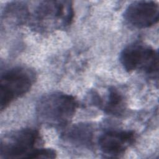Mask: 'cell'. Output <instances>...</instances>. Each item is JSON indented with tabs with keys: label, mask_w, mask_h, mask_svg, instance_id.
I'll return each mask as SVG.
<instances>
[{
	"label": "cell",
	"mask_w": 159,
	"mask_h": 159,
	"mask_svg": "<svg viewBox=\"0 0 159 159\" xmlns=\"http://www.w3.org/2000/svg\"><path fill=\"white\" fill-rule=\"evenodd\" d=\"M93 129L86 124H79L73 127L66 134L67 139L73 143L89 145L93 139Z\"/></svg>",
	"instance_id": "52a82bcc"
},
{
	"label": "cell",
	"mask_w": 159,
	"mask_h": 159,
	"mask_svg": "<svg viewBox=\"0 0 159 159\" xmlns=\"http://www.w3.org/2000/svg\"><path fill=\"white\" fill-rule=\"evenodd\" d=\"M39 132L27 128L5 135L1 140L0 157L2 158H32L41 147Z\"/></svg>",
	"instance_id": "7a4b0ae2"
},
{
	"label": "cell",
	"mask_w": 159,
	"mask_h": 159,
	"mask_svg": "<svg viewBox=\"0 0 159 159\" xmlns=\"http://www.w3.org/2000/svg\"><path fill=\"white\" fill-rule=\"evenodd\" d=\"M124 16L126 21L135 28L150 27L158 20V4L153 1H134L126 8Z\"/></svg>",
	"instance_id": "5b68a950"
},
{
	"label": "cell",
	"mask_w": 159,
	"mask_h": 159,
	"mask_svg": "<svg viewBox=\"0 0 159 159\" xmlns=\"http://www.w3.org/2000/svg\"><path fill=\"white\" fill-rule=\"evenodd\" d=\"M35 79L34 73L23 67H15L1 76L0 108L6 109L12 101L27 93Z\"/></svg>",
	"instance_id": "3957f363"
},
{
	"label": "cell",
	"mask_w": 159,
	"mask_h": 159,
	"mask_svg": "<svg viewBox=\"0 0 159 159\" xmlns=\"http://www.w3.org/2000/svg\"><path fill=\"white\" fill-rule=\"evenodd\" d=\"M78 102L75 98L61 92L44 95L36 106V115L42 124L53 127H63L74 116Z\"/></svg>",
	"instance_id": "6da1fadb"
},
{
	"label": "cell",
	"mask_w": 159,
	"mask_h": 159,
	"mask_svg": "<svg viewBox=\"0 0 159 159\" xmlns=\"http://www.w3.org/2000/svg\"><path fill=\"white\" fill-rule=\"evenodd\" d=\"M125 107V102L123 95L115 88L109 89L107 101L104 106V111L109 114L119 116L121 114Z\"/></svg>",
	"instance_id": "ba28073f"
},
{
	"label": "cell",
	"mask_w": 159,
	"mask_h": 159,
	"mask_svg": "<svg viewBox=\"0 0 159 159\" xmlns=\"http://www.w3.org/2000/svg\"><path fill=\"white\" fill-rule=\"evenodd\" d=\"M135 139V134L132 130H108L99 137L98 144L104 153L116 157L124 153Z\"/></svg>",
	"instance_id": "8992f818"
},
{
	"label": "cell",
	"mask_w": 159,
	"mask_h": 159,
	"mask_svg": "<svg viewBox=\"0 0 159 159\" xmlns=\"http://www.w3.org/2000/svg\"><path fill=\"white\" fill-rule=\"evenodd\" d=\"M119 58L128 72L140 70L150 75L158 73V52L143 43L135 42L127 45L121 52Z\"/></svg>",
	"instance_id": "277c9868"
}]
</instances>
